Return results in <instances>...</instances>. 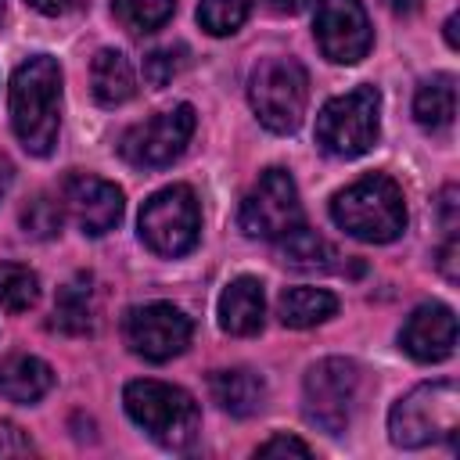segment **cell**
<instances>
[{"label": "cell", "instance_id": "cell-1", "mask_svg": "<svg viewBox=\"0 0 460 460\" xmlns=\"http://www.w3.org/2000/svg\"><path fill=\"white\" fill-rule=\"evenodd\" d=\"M11 126L29 155H50L61 129V65L50 54H32L11 75Z\"/></svg>", "mask_w": 460, "mask_h": 460}, {"label": "cell", "instance_id": "cell-2", "mask_svg": "<svg viewBox=\"0 0 460 460\" xmlns=\"http://www.w3.org/2000/svg\"><path fill=\"white\" fill-rule=\"evenodd\" d=\"M331 219L356 241L388 244L406 230L402 187L385 172H367L331 198Z\"/></svg>", "mask_w": 460, "mask_h": 460}, {"label": "cell", "instance_id": "cell-3", "mask_svg": "<svg viewBox=\"0 0 460 460\" xmlns=\"http://www.w3.org/2000/svg\"><path fill=\"white\" fill-rule=\"evenodd\" d=\"M122 406H126L129 420L137 428H144L162 449H187L198 438L201 410H198L194 395L176 385H165L155 377L129 381L122 392Z\"/></svg>", "mask_w": 460, "mask_h": 460}, {"label": "cell", "instance_id": "cell-4", "mask_svg": "<svg viewBox=\"0 0 460 460\" xmlns=\"http://www.w3.org/2000/svg\"><path fill=\"white\" fill-rule=\"evenodd\" d=\"M460 392L456 381H428L410 388L388 413V435L402 449H420L442 438H456Z\"/></svg>", "mask_w": 460, "mask_h": 460}, {"label": "cell", "instance_id": "cell-5", "mask_svg": "<svg viewBox=\"0 0 460 460\" xmlns=\"http://www.w3.org/2000/svg\"><path fill=\"white\" fill-rule=\"evenodd\" d=\"M248 101L273 133H295L309 104V75L295 58H262L248 75Z\"/></svg>", "mask_w": 460, "mask_h": 460}, {"label": "cell", "instance_id": "cell-6", "mask_svg": "<svg viewBox=\"0 0 460 460\" xmlns=\"http://www.w3.org/2000/svg\"><path fill=\"white\" fill-rule=\"evenodd\" d=\"M381 93L377 86H356L331 97L316 115V144L334 158H359L377 144Z\"/></svg>", "mask_w": 460, "mask_h": 460}, {"label": "cell", "instance_id": "cell-7", "mask_svg": "<svg viewBox=\"0 0 460 460\" xmlns=\"http://www.w3.org/2000/svg\"><path fill=\"white\" fill-rule=\"evenodd\" d=\"M201 237V208L187 183L162 187L140 208V241L165 259L187 255Z\"/></svg>", "mask_w": 460, "mask_h": 460}, {"label": "cell", "instance_id": "cell-8", "mask_svg": "<svg viewBox=\"0 0 460 460\" xmlns=\"http://www.w3.org/2000/svg\"><path fill=\"white\" fill-rule=\"evenodd\" d=\"M359 395V367L352 359L331 356L309 367L305 374V417L327 435H341L352 420Z\"/></svg>", "mask_w": 460, "mask_h": 460}, {"label": "cell", "instance_id": "cell-9", "mask_svg": "<svg viewBox=\"0 0 460 460\" xmlns=\"http://www.w3.org/2000/svg\"><path fill=\"white\" fill-rule=\"evenodd\" d=\"M237 223L248 237H262V241H277L288 230H295L302 223V201H298V187L291 172L284 169L259 172V180L241 201Z\"/></svg>", "mask_w": 460, "mask_h": 460}, {"label": "cell", "instance_id": "cell-10", "mask_svg": "<svg viewBox=\"0 0 460 460\" xmlns=\"http://www.w3.org/2000/svg\"><path fill=\"white\" fill-rule=\"evenodd\" d=\"M194 126H198L194 108L176 104L172 111H158L147 122L129 126L119 140V155L137 169H162L183 155L187 140L194 137Z\"/></svg>", "mask_w": 460, "mask_h": 460}, {"label": "cell", "instance_id": "cell-11", "mask_svg": "<svg viewBox=\"0 0 460 460\" xmlns=\"http://www.w3.org/2000/svg\"><path fill=\"white\" fill-rule=\"evenodd\" d=\"M122 338L129 345V352L151 359V363H165L172 356H180L190 341V320L183 316V309H176L172 302H147V305H133L122 320Z\"/></svg>", "mask_w": 460, "mask_h": 460}, {"label": "cell", "instance_id": "cell-12", "mask_svg": "<svg viewBox=\"0 0 460 460\" xmlns=\"http://www.w3.org/2000/svg\"><path fill=\"white\" fill-rule=\"evenodd\" d=\"M313 32H316L323 58L334 65L363 61L370 43H374L370 18H367V7L359 0H320L316 18H313Z\"/></svg>", "mask_w": 460, "mask_h": 460}, {"label": "cell", "instance_id": "cell-13", "mask_svg": "<svg viewBox=\"0 0 460 460\" xmlns=\"http://www.w3.org/2000/svg\"><path fill=\"white\" fill-rule=\"evenodd\" d=\"M61 201L68 208V216L75 219V226L90 237H101L108 230L119 226L122 219V190L111 180H101L93 172H72L61 183Z\"/></svg>", "mask_w": 460, "mask_h": 460}, {"label": "cell", "instance_id": "cell-14", "mask_svg": "<svg viewBox=\"0 0 460 460\" xmlns=\"http://www.w3.org/2000/svg\"><path fill=\"white\" fill-rule=\"evenodd\" d=\"M399 345L420 359V363H442L453 356L456 349V316L449 305L442 302H428V305H417L402 331H399Z\"/></svg>", "mask_w": 460, "mask_h": 460}, {"label": "cell", "instance_id": "cell-15", "mask_svg": "<svg viewBox=\"0 0 460 460\" xmlns=\"http://www.w3.org/2000/svg\"><path fill=\"white\" fill-rule=\"evenodd\" d=\"M219 327L226 334L248 338L262 331L266 320V295H262V280L259 277H234L223 295H219Z\"/></svg>", "mask_w": 460, "mask_h": 460}, {"label": "cell", "instance_id": "cell-16", "mask_svg": "<svg viewBox=\"0 0 460 460\" xmlns=\"http://www.w3.org/2000/svg\"><path fill=\"white\" fill-rule=\"evenodd\" d=\"M208 395L226 410L230 417H252L266 402V381L248 370V367H230V370H212L208 374Z\"/></svg>", "mask_w": 460, "mask_h": 460}, {"label": "cell", "instance_id": "cell-17", "mask_svg": "<svg viewBox=\"0 0 460 460\" xmlns=\"http://www.w3.org/2000/svg\"><path fill=\"white\" fill-rule=\"evenodd\" d=\"M54 388V370L50 363H43L40 356L29 352H14L0 363V395L11 402H36Z\"/></svg>", "mask_w": 460, "mask_h": 460}, {"label": "cell", "instance_id": "cell-18", "mask_svg": "<svg viewBox=\"0 0 460 460\" xmlns=\"http://www.w3.org/2000/svg\"><path fill=\"white\" fill-rule=\"evenodd\" d=\"M90 90L97 97V104L104 108H115V104H126L137 90V79H133V65L122 50H97L93 61H90Z\"/></svg>", "mask_w": 460, "mask_h": 460}, {"label": "cell", "instance_id": "cell-19", "mask_svg": "<svg viewBox=\"0 0 460 460\" xmlns=\"http://www.w3.org/2000/svg\"><path fill=\"white\" fill-rule=\"evenodd\" d=\"M334 313H338V298L327 288H305V284H298V288H284L280 298H277L280 323L284 327H295V331L316 327V323L331 320Z\"/></svg>", "mask_w": 460, "mask_h": 460}, {"label": "cell", "instance_id": "cell-20", "mask_svg": "<svg viewBox=\"0 0 460 460\" xmlns=\"http://www.w3.org/2000/svg\"><path fill=\"white\" fill-rule=\"evenodd\" d=\"M413 115L431 133L449 129L453 115H456V75L453 72H438V75L424 79L417 97H413Z\"/></svg>", "mask_w": 460, "mask_h": 460}, {"label": "cell", "instance_id": "cell-21", "mask_svg": "<svg viewBox=\"0 0 460 460\" xmlns=\"http://www.w3.org/2000/svg\"><path fill=\"white\" fill-rule=\"evenodd\" d=\"M50 327L61 331V334H90L93 331V288H90V277L86 273L72 277L58 291Z\"/></svg>", "mask_w": 460, "mask_h": 460}, {"label": "cell", "instance_id": "cell-22", "mask_svg": "<svg viewBox=\"0 0 460 460\" xmlns=\"http://www.w3.org/2000/svg\"><path fill=\"white\" fill-rule=\"evenodd\" d=\"M280 241V255H284V262L288 266H295V270H327L331 266V259H334V248L316 234V230H309V226H295V230H288L284 237H277Z\"/></svg>", "mask_w": 460, "mask_h": 460}, {"label": "cell", "instance_id": "cell-23", "mask_svg": "<svg viewBox=\"0 0 460 460\" xmlns=\"http://www.w3.org/2000/svg\"><path fill=\"white\" fill-rule=\"evenodd\" d=\"M40 298V277L29 266L0 262V305L7 313H25Z\"/></svg>", "mask_w": 460, "mask_h": 460}, {"label": "cell", "instance_id": "cell-24", "mask_svg": "<svg viewBox=\"0 0 460 460\" xmlns=\"http://www.w3.org/2000/svg\"><path fill=\"white\" fill-rule=\"evenodd\" d=\"M176 11V0H111V14L129 32H155Z\"/></svg>", "mask_w": 460, "mask_h": 460}, {"label": "cell", "instance_id": "cell-25", "mask_svg": "<svg viewBox=\"0 0 460 460\" xmlns=\"http://www.w3.org/2000/svg\"><path fill=\"white\" fill-rule=\"evenodd\" d=\"M252 11V0H201L198 22L208 36H234Z\"/></svg>", "mask_w": 460, "mask_h": 460}, {"label": "cell", "instance_id": "cell-26", "mask_svg": "<svg viewBox=\"0 0 460 460\" xmlns=\"http://www.w3.org/2000/svg\"><path fill=\"white\" fill-rule=\"evenodd\" d=\"M22 226L25 234L47 241V237H58L61 234V205L50 201L47 194H36L25 208H22Z\"/></svg>", "mask_w": 460, "mask_h": 460}, {"label": "cell", "instance_id": "cell-27", "mask_svg": "<svg viewBox=\"0 0 460 460\" xmlns=\"http://www.w3.org/2000/svg\"><path fill=\"white\" fill-rule=\"evenodd\" d=\"M187 50L183 47H158V50H151L147 58H144V79L158 90V86H165L183 65H187V58H183Z\"/></svg>", "mask_w": 460, "mask_h": 460}, {"label": "cell", "instance_id": "cell-28", "mask_svg": "<svg viewBox=\"0 0 460 460\" xmlns=\"http://www.w3.org/2000/svg\"><path fill=\"white\" fill-rule=\"evenodd\" d=\"M36 453V446L29 442V435L11 424V420H0V456H29Z\"/></svg>", "mask_w": 460, "mask_h": 460}, {"label": "cell", "instance_id": "cell-29", "mask_svg": "<svg viewBox=\"0 0 460 460\" xmlns=\"http://www.w3.org/2000/svg\"><path fill=\"white\" fill-rule=\"evenodd\" d=\"M255 453H259V456H288V453H291V456H309L313 449H309L302 438H295V435H273V438L262 442Z\"/></svg>", "mask_w": 460, "mask_h": 460}, {"label": "cell", "instance_id": "cell-30", "mask_svg": "<svg viewBox=\"0 0 460 460\" xmlns=\"http://www.w3.org/2000/svg\"><path fill=\"white\" fill-rule=\"evenodd\" d=\"M32 11H40V14H50V18H58V14H72V11H79V7H86L90 0H25Z\"/></svg>", "mask_w": 460, "mask_h": 460}, {"label": "cell", "instance_id": "cell-31", "mask_svg": "<svg viewBox=\"0 0 460 460\" xmlns=\"http://www.w3.org/2000/svg\"><path fill=\"white\" fill-rule=\"evenodd\" d=\"M456 255H460V248H456V234H449L446 248L438 252V270L446 273V280H449V284L460 277V270H456Z\"/></svg>", "mask_w": 460, "mask_h": 460}, {"label": "cell", "instance_id": "cell-32", "mask_svg": "<svg viewBox=\"0 0 460 460\" xmlns=\"http://www.w3.org/2000/svg\"><path fill=\"white\" fill-rule=\"evenodd\" d=\"M438 208H442V226H446V234H453V230H456V187H453V183L438 194Z\"/></svg>", "mask_w": 460, "mask_h": 460}, {"label": "cell", "instance_id": "cell-33", "mask_svg": "<svg viewBox=\"0 0 460 460\" xmlns=\"http://www.w3.org/2000/svg\"><path fill=\"white\" fill-rule=\"evenodd\" d=\"M266 4H270V11H277V14H298V11L309 7V0H266Z\"/></svg>", "mask_w": 460, "mask_h": 460}, {"label": "cell", "instance_id": "cell-34", "mask_svg": "<svg viewBox=\"0 0 460 460\" xmlns=\"http://www.w3.org/2000/svg\"><path fill=\"white\" fill-rule=\"evenodd\" d=\"M388 7L395 11V14H417V0H388Z\"/></svg>", "mask_w": 460, "mask_h": 460}, {"label": "cell", "instance_id": "cell-35", "mask_svg": "<svg viewBox=\"0 0 460 460\" xmlns=\"http://www.w3.org/2000/svg\"><path fill=\"white\" fill-rule=\"evenodd\" d=\"M7 187H11V165L0 158V198L7 194Z\"/></svg>", "mask_w": 460, "mask_h": 460}, {"label": "cell", "instance_id": "cell-36", "mask_svg": "<svg viewBox=\"0 0 460 460\" xmlns=\"http://www.w3.org/2000/svg\"><path fill=\"white\" fill-rule=\"evenodd\" d=\"M446 43L456 50V14H449V22H446Z\"/></svg>", "mask_w": 460, "mask_h": 460}, {"label": "cell", "instance_id": "cell-37", "mask_svg": "<svg viewBox=\"0 0 460 460\" xmlns=\"http://www.w3.org/2000/svg\"><path fill=\"white\" fill-rule=\"evenodd\" d=\"M0 18H4V0H0Z\"/></svg>", "mask_w": 460, "mask_h": 460}]
</instances>
